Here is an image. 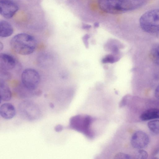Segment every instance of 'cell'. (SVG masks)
<instances>
[{
	"label": "cell",
	"mask_w": 159,
	"mask_h": 159,
	"mask_svg": "<svg viewBox=\"0 0 159 159\" xmlns=\"http://www.w3.org/2000/svg\"><path fill=\"white\" fill-rule=\"evenodd\" d=\"M37 42L33 36L25 33H19L14 36L10 40V46L16 53L21 55H30L35 51Z\"/></svg>",
	"instance_id": "obj_1"
},
{
	"label": "cell",
	"mask_w": 159,
	"mask_h": 159,
	"mask_svg": "<svg viewBox=\"0 0 159 159\" xmlns=\"http://www.w3.org/2000/svg\"><path fill=\"white\" fill-rule=\"evenodd\" d=\"M137 0H98V4L100 9L106 13L119 14L134 9Z\"/></svg>",
	"instance_id": "obj_2"
},
{
	"label": "cell",
	"mask_w": 159,
	"mask_h": 159,
	"mask_svg": "<svg viewBox=\"0 0 159 159\" xmlns=\"http://www.w3.org/2000/svg\"><path fill=\"white\" fill-rule=\"evenodd\" d=\"M141 27L144 31L150 33L159 32V9L149 11L139 19Z\"/></svg>",
	"instance_id": "obj_3"
},
{
	"label": "cell",
	"mask_w": 159,
	"mask_h": 159,
	"mask_svg": "<svg viewBox=\"0 0 159 159\" xmlns=\"http://www.w3.org/2000/svg\"><path fill=\"white\" fill-rule=\"evenodd\" d=\"M18 111L23 118L29 121L37 120L40 116L39 107L31 101L25 100L21 102L18 106Z\"/></svg>",
	"instance_id": "obj_4"
},
{
	"label": "cell",
	"mask_w": 159,
	"mask_h": 159,
	"mask_svg": "<svg viewBox=\"0 0 159 159\" xmlns=\"http://www.w3.org/2000/svg\"><path fill=\"white\" fill-rule=\"evenodd\" d=\"M39 73L33 68L25 70L21 75L22 86L30 91H34L38 87L40 81Z\"/></svg>",
	"instance_id": "obj_5"
},
{
	"label": "cell",
	"mask_w": 159,
	"mask_h": 159,
	"mask_svg": "<svg viewBox=\"0 0 159 159\" xmlns=\"http://www.w3.org/2000/svg\"><path fill=\"white\" fill-rule=\"evenodd\" d=\"M19 8L17 4L11 0H0V14L5 18H11Z\"/></svg>",
	"instance_id": "obj_6"
},
{
	"label": "cell",
	"mask_w": 159,
	"mask_h": 159,
	"mask_svg": "<svg viewBox=\"0 0 159 159\" xmlns=\"http://www.w3.org/2000/svg\"><path fill=\"white\" fill-rule=\"evenodd\" d=\"M149 139L148 135L144 132L138 131L132 135L130 143L132 146L137 149H142L146 147L148 144Z\"/></svg>",
	"instance_id": "obj_7"
},
{
	"label": "cell",
	"mask_w": 159,
	"mask_h": 159,
	"mask_svg": "<svg viewBox=\"0 0 159 159\" xmlns=\"http://www.w3.org/2000/svg\"><path fill=\"white\" fill-rule=\"evenodd\" d=\"M16 64L15 58L8 53H1L0 54V70L8 72L13 69Z\"/></svg>",
	"instance_id": "obj_8"
},
{
	"label": "cell",
	"mask_w": 159,
	"mask_h": 159,
	"mask_svg": "<svg viewBox=\"0 0 159 159\" xmlns=\"http://www.w3.org/2000/svg\"><path fill=\"white\" fill-rule=\"evenodd\" d=\"M16 113L15 108L12 104L7 102L1 105L0 115L3 119L6 120L11 119L15 116Z\"/></svg>",
	"instance_id": "obj_9"
},
{
	"label": "cell",
	"mask_w": 159,
	"mask_h": 159,
	"mask_svg": "<svg viewBox=\"0 0 159 159\" xmlns=\"http://www.w3.org/2000/svg\"><path fill=\"white\" fill-rule=\"evenodd\" d=\"M0 102L8 101L11 98L12 94L10 89L4 80L0 79Z\"/></svg>",
	"instance_id": "obj_10"
},
{
	"label": "cell",
	"mask_w": 159,
	"mask_h": 159,
	"mask_svg": "<svg viewBox=\"0 0 159 159\" xmlns=\"http://www.w3.org/2000/svg\"><path fill=\"white\" fill-rule=\"evenodd\" d=\"M13 33V29L8 22L2 20L0 21V37L6 38L11 36Z\"/></svg>",
	"instance_id": "obj_11"
},
{
	"label": "cell",
	"mask_w": 159,
	"mask_h": 159,
	"mask_svg": "<svg viewBox=\"0 0 159 159\" xmlns=\"http://www.w3.org/2000/svg\"><path fill=\"white\" fill-rule=\"evenodd\" d=\"M140 119L143 121L159 118V109L151 108L143 112L140 116Z\"/></svg>",
	"instance_id": "obj_12"
},
{
	"label": "cell",
	"mask_w": 159,
	"mask_h": 159,
	"mask_svg": "<svg viewBox=\"0 0 159 159\" xmlns=\"http://www.w3.org/2000/svg\"><path fill=\"white\" fill-rule=\"evenodd\" d=\"M148 125L152 132L156 134H159V120H151L148 123Z\"/></svg>",
	"instance_id": "obj_13"
},
{
	"label": "cell",
	"mask_w": 159,
	"mask_h": 159,
	"mask_svg": "<svg viewBox=\"0 0 159 159\" xmlns=\"http://www.w3.org/2000/svg\"><path fill=\"white\" fill-rule=\"evenodd\" d=\"M151 56L153 61L155 63L159 64V46L152 51Z\"/></svg>",
	"instance_id": "obj_14"
},
{
	"label": "cell",
	"mask_w": 159,
	"mask_h": 159,
	"mask_svg": "<svg viewBox=\"0 0 159 159\" xmlns=\"http://www.w3.org/2000/svg\"><path fill=\"white\" fill-rule=\"evenodd\" d=\"M148 154L147 152L144 150L140 149L138 151L136 154V158L139 159L147 158Z\"/></svg>",
	"instance_id": "obj_15"
},
{
	"label": "cell",
	"mask_w": 159,
	"mask_h": 159,
	"mask_svg": "<svg viewBox=\"0 0 159 159\" xmlns=\"http://www.w3.org/2000/svg\"><path fill=\"white\" fill-rule=\"evenodd\" d=\"M116 59L113 56L108 55L103 59L102 61L103 63H113L116 61Z\"/></svg>",
	"instance_id": "obj_16"
},
{
	"label": "cell",
	"mask_w": 159,
	"mask_h": 159,
	"mask_svg": "<svg viewBox=\"0 0 159 159\" xmlns=\"http://www.w3.org/2000/svg\"><path fill=\"white\" fill-rule=\"evenodd\" d=\"M63 129V127L60 125H58L55 127V129L57 132L61 131Z\"/></svg>",
	"instance_id": "obj_17"
},
{
	"label": "cell",
	"mask_w": 159,
	"mask_h": 159,
	"mask_svg": "<svg viewBox=\"0 0 159 159\" xmlns=\"http://www.w3.org/2000/svg\"><path fill=\"white\" fill-rule=\"evenodd\" d=\"M155 95L157 99H159V84L156 89L155 92Z\"/></svg>",
	"instance_id": "obj_18"
},
{
	"label": "cell",
	"mask_w": 159,
	"mask_h": 159,
	"mask_svg": "<svg viewBox=\"0 0 159 159\" xmlns=\"http://www.w3.org/2000/svg\"><path fill=\"white\" fill-rule=\"evenodd\" d=\"M89 36L88 35H86L84 37V41H85L84 43L86 46H88V42L87 40Z\"/></svg>",
	"instance_id": "obj_19"
},
{
	"label": "cell",
	"mask_w": 159,
	"mask_h": 159,
	"mask_svg": "<svg viewBox=\"0 0 159 159\" xmlns=\"http://www.w3.org/2000/svg\"><path fill=\"white\" fill-rule=\"evenodd\" d=\"M82 27L84 29H88L91 27V25H89L84 24L83 25Z\"/></svg>",
	"instance_id": "obj_20"
},
{
	"label": "cell",
	"mask_w": 159,
	"mask_h": 159,
	"mask_svg": "<svg viewBox=\"0 0 159 159\" xmlns=\"http://www.w3.org/2000/svg\"><path fill=\"white\" fill-rule=\"evenodd\" d=\"M3 44L1 42H0V50L1 51L3 48Z\"/></svg>",
	"instance_id": "obj_21"
},
{
	"label": "cell",
	"mask_w": 159,
	"mask_h": 159,
	"mask_svg": "<svg viewBox=\"0 0 159 159\" xmlns=\"http://www.w3.org/2000/svg\"><path fill=\"white\" fill-rule=\"evenodd\" d=\"M99 25V23L98 22H95L94 24V26L95 27H98Z\"/></svg>",
	"instance_id": "obj_22"
}]
</instances>
